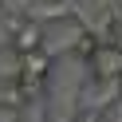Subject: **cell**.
Listing matches in <instances>:
<instances>
[{
	"label": "cell",
	"instance_id": "6da1fadb",
	"mask_svg": "<svg viewBox=\"0 0 122 122\" xmlns=\"http://www.w3.org/2000/svg\"><path fill=\"white\" fill-rule=\"evenodd\" d=\"M87 63H91V71H95L98 83L122 79V47H118V43H95L91 55H87Z\"/></svg>",
	"mask_w": 122,
	"mask_h": 122
},
{
	"label": "cell",
	"instance_id": "7a4b0ae2",
	"mask_svg": "<svg viewBox=\"0 0 122 122\" xmlns=\"http://www.w3.org/2000/svg\"><path fill=\"white\" fill-rule=\"evenodd\" d=\"M8 43L24 55V51H36V47H43V28L40 24H32V20H24V24L16 28V32L8 36Z\"/></svg>",
	"mask_w": 122,
	"mask_h": 122
},
{
	"label": "cell",
	"instance_id": "3957f363",
	"mask_svg": "<svg viewBox=\"0 0 122 122\" xmlns=\"http://www.w3.org/2000/svg\"><path fill=\"white\" fill-rule=\"evenodd\" d=\"M0 83H20V51L12 43L0 47Z\"/></svg>",
	"mask_w": 122,
	"mask_h": 122
},
{
	"label": "cell",
	"instance_id": "277c9868",
	"mask_svg": "<svg viewBox=\"0 0 122 122\" xmlns=\"http://www.w3.org/2000/svg\"><path fill=\"white\" fill-rule=\"evenodd\" d=\"M20 102H24L20 83H0V106H20Z\"/></svg>",
	"mask_w": 122,
	"mask_h": 122
},
{
	"label": "cell",
	"instance_id": "5b68a950",
	"mask_svg": "<svg viewBox=\"0 0 122 122\" xmlns=\"http://www.w3.org/2000/svg\"><path fill=\"white\" fill-rule=\"evenodd\" d=\"M91 47H95V40H91V36H83V40H79V43H75V51H79V55H83V59H87V55H91Z\"/></svg>",
	"mask_w": 122,
	"mask_h": 122
},
{
	"label": "cell",
	"instance_id": "8992f818",
	"mask_svg": "<svg viewBox=\"0 0 122 122\" xmlns=\"http://www.w3.org/2000/svg\"><path fill=\"white\" fill-rule=\"evenodd\" d=\"M24 20H28V16H4V28H8V36H12V32H16V28H20V24H24Z\"/></svg>",
	"mask_w": 122,
	"mask_h": 122
},
{
	"label": "cell",
	"instance_id": "52a82bcc",
	"mask_svg": "<svg viewBox=\"0 0 122 122\" xmlns=\"http://www.w3.org/2000/svg\"><path fill=\"white\" fill-rule=\"evenodd\" d=\"M75 122H98V114H95V110H87V114H79Z\"/></svg>",
	"mask_w": 122,
	"mask_h": 122
},
{
	"label": "cell",
	"instance_id": "ba28073f",
	"mask_svg": "<svg viewBox=\"0 0 122 122\" xmlns=\"http://www.w3.org/2000/svg\"><path fill=\"white\" fill-rule=\"evenodd\" d=\"M51 4H59V0H51Z\"/></svg>",
	"mask_w": 122,
	"mask_h": 122
},
{
	"label": "cell",
	"instance_id": "9c48e42d",
	"mask_svg": "<svg viewBox=\"0 0 122 122\" xmlns=\"http://www.w3.org/2000/svg\"><path fill=\"white\" fill-rule=\"evenodd\" d=\"M0 8H4V4H0Z\"/></svg>",
	"mask_w": 122,
	"mask_h": 122
},
{
	"label": "cell",
	"instance_id": "30bf717a",
	"mask_svg": "<svg viewBox=\"0 0 122 122\" xmlns=\"http://www.w3.org/2000/svg\"><path fill=\"white\" fill-rule=\"evenodd\" d=\"M118 83H122V79H118Z\"/></svg>",
	"mask_w": 122,
	"mask_h": 122
}]
</instances>
